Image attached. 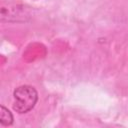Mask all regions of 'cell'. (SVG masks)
<instances>
[{
    "instance_id": "cell-2",
    "label": "cell",
    "mask_w": 128,
    "mask_h": 128,
    "mask_svg": "<svg viewBox=\"0 0 128 128\" xmlns=\"http://www.w3.org/2000/svg\"><path fill=\"white\" fill-rule=\"evenodd\" d=\"M30 17L28 10L22 5L3 6L1 8V21L7 22H25Z\"/></svg>"
},
{
    "instance_id": "cell-3",
    "label": "cell",
    "mask_w": 128,
    "mask_h": 128,
    "mask_svg": "<svg viewBox=\"0 0 128 128\" xmlns=\"http://www.w3.org/2000/svg\"><path fill=\"white\" fill-rule=\"evenodd\" d=\"M13 115L12 112L5 106L1 105V116H0V124L2 126H9L13 123Z\"/></svg>"
},
{
    "instance_id": "cell-1",
    "label": "cell",
    "mask_w": 128,
    "mask_h": 128,
    "mask_svg": "<svg viewBox=\"0 0 128 128\" xmlns=\"http://www.w3.org/2000/svg\"><path fill=\"white\" fill-rule=\"evenodd\" d=\"M13 109L19 113H27L32 110L38 101V92L31 85H21L17 87L14 92Z\"/></svg>"
}]
</instances>
